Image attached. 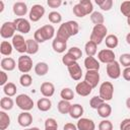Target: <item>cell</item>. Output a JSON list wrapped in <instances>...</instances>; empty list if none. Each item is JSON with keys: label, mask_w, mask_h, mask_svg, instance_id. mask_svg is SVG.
I'll list each match as a JSON object with an SVG mask.
<instances>
[{"label": "cell", "mask_w": 130, "mask_h": 130, "mask_svg": "<svg viewBox=\"0 0 130 130\" xmlns=\"http://www.w3.org/2000/svg\"><path fill=\"white\" fill-rule=\"evenodd\" d=\"M107 34H108V28H107V26L105 24L94 25L92 30H91V34H90V37H89V41L93 42L96 45H100L105 40V38L107 37Z\"/></svg>", "instance_id": "obj_1"}, {"label": "cell", "mask_w": 130, "mask_h": 130, "mask_svg": "<svg viewBox=\"0 0 130 130\" xmlns=\"http://www.w3.org/2000/svg\"><path fill=\"white\" fill-rule=\"evenodd\" d=\"M15 104L23 112H28V111H30L34 108V101H32V99L29 95L24 94V93L18 94L16 96Z\"/></svg>", "instance_id": "obj_2"}, {"label": "cell", "mask_w": 130, "mask_h": 130, "mask_svg": "<svg viewBox=\"0 0 130 130\" xmlns=\"http://www.w3.org/2000/svg\"><path fill=\"white\" fill-rule=\"evenodd\" d=\"M114 94V85L110 81H104L100 86V96L106 102L111 101Z\"/></svg>", "instance_id": "obj_3"}, {"label": "cell", "mask_w": 130, "mask_h": 130, "mask_svg": "<svg viewBox=\"0 0 130 130\" xmlns=\"http://www.w3.org/2000/svg\"><path fill=\"white\" fill-rule=\"evenodd\" d=\"M17 68L23 74L29 72L31 70V68H32V60H31V58L29 56H27V55H21L20 57H18Z\"/></svg>", "instance_id": "obj_4"}, {"label": "cell", "mask_w": 130, "mask_h": 130, "mask_svg": "<svg viewBox=\"0 0 130 130\" xmlns=\"http://www.w3.org/2000/svg\"><path fill=\"white\" fill-rule=\"evenodd\" d=\"M16 31L15 28V24L13 21H6L1 25L0 28V36L3 39H9V38H13L15 35L14 32Z\"/></svg>", "instance_id": "obj_5"}, {"label": "cell", "mask_w": 130, "mask_h": 130, "mask_svg": "<svg viewBox=\"0 0 130 130\" xmlns=\"http://www.w3.org/2000/svg\"><path fill=\"white\" fill-rule=\"evenodd\" d=\"M106 70H107V74L110 78L112 79H118L121 75V67H120V63L118 61H114L112 63L107 64L106 66Z\"/></svg>", "instance_id": "obj_6"}, {"label": "cell", "mask_w": 130, "mask_h": 130, "mask_svg": "<svg viewBox=\"0 0 130 130\" xmlns=\"http://www.w3.org/2000/svg\"><path fill=\"white\" fill-rule=\"evenodd\" d=\"M44 14H45V7L41 4H35L30 8L28 16L32 22H37L44 16Z\"/></svg>", "instance_id": "obj_7"}, {"label": "cell", "mask_w": 130, "mask_h": 130, "mask_svg": "<svg viewBox=\"0 0 130 130\" xmlns=\"http://www.w3.org/2000/svg\"><path fill=\"white\" fill-rule=\"evenodd\" d=\"M115 58H116V56H115L114 51L110 50V49H104L98 53V59L102 63H105V64H109V63L114 62Z\"/></svg>", "instance_id": "obj_8"}, {"label": "cell", "mask_w": 130, "mask_h": 130, "mask_svg": "<svg viewBox=\"0 0 130 130\" xmlns=\"http://www.w3.org/2000/svg\"><path fill=\"white\" fill-rule=\"evenodd\" d=\"M12 46L18 53H26V40L21 35H15L12 38Z\"/></svg>", "instance_id": "obj_9"}, {"label": "cell", "mask_w": 130, "mask_h": 130, "mask_svg": "<svg viewBox=\"0 0 130 130\" xmlns=\"http://www.w3.org/2000/svg\"><path fill=\"white\" fill-rule=\"evenodd\" d=\"M14 24H15V28L17 31L21 32V34H28L30 30V24L29 21L23 17H17L16 19L13 20Z\"/></svg>", "instance_id": "obj_10"}, {"label": "cell", "mask_w": 130, "mask_h": 130, "mask_svg": "<svg viewBox=\"0 0 130 130\" xmlns=\"http://www.w3.org/2000/svg\"><path fill=\"white\" fill-rule=\"evenodd\" d=\"M84 80L91 85L92 88L96 87L100 82V73L98 70H87L84 75Z\"/></svg>", "instance_id": "obj_11"}, {"label": "cell", "mask_w": 130, "mask_h": 130, "mask_svg": "<svg viewBox=\"0 0 130 130\" xmlns=\"http://www.w3.org/2000/svg\"><path fill=\"white\" fill-rule=\"evenodd\" d=\"M91 90H92L91 85H89L85 80L78 82L76 84V86H75V91L80 96H87V95H89L91 93Z\"/></svg>", "instance_id": "obj_12"}, {"label": "cell", "mask_w": 130, "mask_h": 130, "mask_svg": "<svg viewBox=\"0 0 130 130\" xmlns=\"http://www.w3.org/2000/svg\"><path fill=\"white\" fill-rule=\"evenodd\" d=\"M67 69H68V72H69L70 77L73 80H76V81L80 80V78L82 76V69H81L80 65L77 62H75V63L71 64L70 66H68Z\"/></svg>", "instance_id": "obj_13"}, {"label": "cell", "mask_w": 130, "mask_h": 130, "mask_svg": "<svg viewBox=\"0 0 130 130\" xmlns=\"http://www.w3.org/2000/svg\"><path fill=\"white\" fill-rule=\"evenodd\" d=\"M77 129L78 130H95V124L91 119L88 118H80L77 121Z\"/></svg>", "instance_id": "obj_14"}, {"label": "cell", "mask_w": 130, "mask_h": 130, "mask_svg": "<svg viewBox=\"0 0 130 130\" xmlns=\"http://www.w3.org/2000/svg\"><path fill=\"white\" fill-rule=\"evenodd\" d=\"M62 25L64 26V28L66 29L67 34H68L70 37L77 35L78 31H79V24H78V22H76L75 20H69V21L63 22Z\"/></svg>", "instance_id": "obj_15"}, {"label": "cell", "mask_w": 130, "mask_h": 130, "mask_svg": "<svg viewBox=\"0 0 130 130\" xmlns=\"http://www.w3.org/2000/svg\"><path fill=\"white\" fill-rule=\"evenodd\" d=\"M40 90H41V93L45 98H51L55 93V86H54V84L52 82L45 81V82H43L41 84Z\"/></svg>", "instance_id": "obj_16"}, {"label": "cell", "mask_w": 130, "mask_h": 130, "mask_svg": "<svg viewBox=\"0 0 130 130\" xmlns=\"http://www.w3.org/2000/svg\"><path fill=\"white\" fill-rule=\"evenodd\" d=\"M17 122L21 127H28L32 123V116L28 112H22L17 117Z\"/></svg>", "instance_id": "obj_17"}, {"label": "cell", "mask_w": 130, "mask_h": 130, "mask_svg": "<svg viewBox=\"0 0 130 130\" xmlns=\"http://www.w3.org/2000/svg\"><path fill=\"white\" fill-rule=\"evenodd\" d=\"M12 10L16 16H24L27 13V5L24 2L18 1V2H15L13 4Z\"/></svg>", "instance_id": "obj_18"}, {"label": "cell", "mask_w": 130, "mask_h": 130, "mask_svg": "<svg viewBox=\"0 0 130 130\" xmlns=\"http://www.w3.org/2000/svg\"><path fill=\"white\" fill-rule=\"evenodd\" d=\"M1 68L3 71H12L15 69L16 67V63H15V60L11 57H6V58H3L1 60Z\"/></svg>", "instance_id": "obj_19"}, {"label": "cell", "mask_w": 130, "mask_h": 130, "mask_svg": "<svg viewBox=\"0 0 130 130\" xmlns=\"http://www.w3.org/2000/svg\"><path fill=\"white\" fill-rule=\"evenodd\" d=\"M83 107L79 104H74V105H71V108H70V111H69V116L73 119H80L81 116L83 115Z\"/></svg>", "instance_id": "obj_20"}, {"label": "cell", "mask_w": 130, "mask_h": 130, "mask_svg": "<svg viewBox=\"0 0 130 130\" xmlns=\"http://www.w3.org/2000/svg\"><path fill=\"white\" fill-rule=\"evenodd\" d=\"M84 66L86 70H98L100 69V62L94 57H86L84 59Z\"/></svg>", "instance_id": "obj_21"}, {"label": "cell", "mask_w": 130, "mask_h": 130, "mask_svg": "<svg viewBox=\"0 0 130 130\" xmlns=\"http://www.w3.org/2000/svg\"><path fill=\"white\" fill-rule=\"evenodd\" d=\"M40 29H41V31H42V34H43V36H44V38H45L46 41L51 40V39L54 38L55 28H54L53 25H51V24H45L42 27H40Z\"/></svg>", "instance_id": "obj_22"}, {"label": "cell", "mask_w": 130, "mask_h": 130, "mask_svg": "<svg viewBox=\"0 0 130 130\" xmlns=\"http://www.w3.org/2000/svg\"><path fill=\"white\" fill-rule=\"evenodd\" d=\"M98 114H99V116L100 117H102V118H108V117H110L111 116V114H112V107L109 105V104H107L106 102L104 103V104H102L99 108H98Z\"/></svg>", "instance_id": "obj_23"}, {"label": "cell", "mask_w": 130, "mask_h": 130, "mask_svg": "<svg viewBox=\"0 0 130 130\" xmlns=\"http://www.w3.org/2000/svg\"><path fill=\"white\" fill-rule=\"evenodd\" d=\"M37 106H38V109L41 112H47V111L51 110V108H52V102L48 98H42V99H40L38 101Z\"/></svg>", "instance_id": "obj_24"}, {"label": "cell", "mask_w": 130, "mask_h": 130, "mask_svg": "<svg viewBox=\"0 0 130 130\" xmlns=\"http://www.w3.org/2000/svg\"><path fill=\"white\" fill-rule=\"evenodd\" d=\"M39 51V43L32 39L26 40V53L29 55H35Z\"/></svg>", "instance_id": "obj_25"}, {"label": "cell", "mask_w": 130, "mask_h": 130, "mask_svg": "<svg viewBox=\"0 0 130 130\" xmlns=\"http://www.w3.org/2000/svg\"><path fill=\"white\" fill-rule=\"evenodd\" d=\"M49 71V65L46 62H38L35 66V72L39 76H44Z\"/></svg>", "instance_id": "obj_26"}, {"label": "cell", "mask_w": 130, "mask_h": 130, "mask_svg": "<svg viewBox=\"0 0 130 130\" xmlns=\"http://www.w3.org/2000/svg\"><path fill=\"white\" fill-rule=\"evenodd\" d=\"M105 43H106V46L108 47V49L112 50L118 46L119 40H118V37L116 35H108L105 38Z\"/></svg>", "instance_id": "obj_27"}, {"label": "cell", "mask_w": 130, "mask_h": 130, "mask_svg": "<svg viewBox=\"0 0 130 130\" xmlns=\"http://www.w3.org/2000/svg\"><path fill=\"white\" fill-rule=\"evenodd\" d=\"M52 48L56 53H63L67 49V43L54 39V41L52 42Z\"/></svg>", "instance_id": "obj_28"}, {"label": "cell", "mask_w": 130, "mask_h": 130, "mask_svg": "<svg viewBox=\"0 0 130 130\" xmlns=\"http://www.w3.org/2000/svg\"><path fill=\"white\" fill-rule=\"evenodd\" d=\"M12 49H13V46L9 42H7V41H2L1 42V44H0V53L3 56H9V55H11Z\"/></svg>", "instance_id": "obj_29"}, {"label": "cell", "mask_w": 130, "mask_h": 130, "mask_svg": "<svg viewBox=\"0 0 130 130\" xmlns=\"http://www.w3.org/2000/svg\"><path fill=\"white\" fill-rule=\"evenodd\" d=\"M16 85L13 83V82H7L4 86H3V92L6 94V96H13L16 94Z\"/></svg>", "instance_id": "obj_30"}, {"label": "cell", "mask_w": 130, "mask_h": 130, "mask_svg": "<svg viewBox=\"0 0 130 130\" xmlns=\"http://www.w3.org/2000/svg\"><path fill=\"white\" fill-rule=\"evenodd\" d=\"M10 125V117L4 111H0V130H5Z\"/></svg>", "instance_id": "obj_31"}, {"label": "cell", "mask_w": 130, "mask_h": 130, "mask_svg": "<svg viewBox=\"0 0 130 130\" xmlns=\"http://www.w3.org/2000/svg\"><path fill=\"white\" fill-rule=\"evenodd\" d=\"M13 106H14V102H13V100H12L11 98H9V96H4V98H2L1 101H0V107H1V109L4 110V111H9V110H11V109L13 108Z\"/></svg>", "instance_id": "obj_32"}, {"label": "cell", "mask_w": 130, "mask_h": 130, "mask_svg": "<svg viewBox=\"0 0 130 130\" xmlns=\"http://www.w3.org/2000/svg\"><path fill=\"white\" fill-rule=\"evenodd\" d=\"M70 108H71V104L70 102L68 101H64V100H61L58 105H57V109L59 111V113L65 115V114H69V111H70Z\"/></svg>", "instance_id": "obj_33"}, {"label": "cell", "mask_w": 130, "mask_h": 130, "mask_svg": "<svg viewBox=\"0 0 130 130\" xmlns=\"http://www.w3.org/2000/svg\"><path fill=\"white\" fill-rule=\"evenodd\" d=\"M96 48H98L96 44H94L91 41H88L84 46V50H85L87 57H93L96 54Z\"/></svg>", "instance_id": "obj_34"}, {"label": "cell", "mask_w": 130, "mask_h": 130, "mask_svg": "<svg viewBox=\"0 0 130 130\" xmlns=\"http://www.w3.org/2000/svg\"><path fill=\"white\" fill-rule=\"evenodd\" d=\"M69 38H70V36L67 34L66 29H65V28H64V26L61 24V25L59 26L58 30H57V34H56L55 39H57V40H59V41H62V42L67 43V41L69 40Z\"/></svg>", "instance_id": "obj_35"}, {"label": "cell", "mask_w": 130, "mask_h": 130, "mask_svg": "<svg viewBox=\"0 0 130 130\" xmlns=\"http://www.w3.org/2000/svg\"><path fill=\"white\" fill-rule=\"evenodd\" d=\"M90 20L92 23H94V25H98V24H104V21H105V17L104 15L99 12V11H93L91 14H90Z\"/></svg>", "instance_id": "obj_36"}, {"label": "cell", "mask_w": 130, "mask_h": 130, "mask_svg": "<svg viewBox=\"0 0 130 130\" xmlns=\"http://www.w3.org/2000/svg\"><path fill=\"white\" fill-rule=\"evenodd\" d=\"M95 4L104 11H109L113 7V0H95Z\"/></svg>", "instance_id": "obj_37"}, {"label": "cell", "mask_w": 130, "mask_h": 130, "mask_svg": "<svg viewBox=\"0 0 130 130\" xmlns=\"http://www.w3.org/2000/svg\"><path fill=\"white\" fill-rule=\"evenodd\" d=\"M60 96L62 98V100L70 102L74 99V91L69 87H64L60 92Z\"/></svg>", "instance_id": "obj_38"}, {"label": "cell", "mask_w": 130, "mask_h": 130, "mask_svg": "<svg viewBox=\"0 0 130 130\" xmlns=\"http://www.w3.org/2000/svg\"><path fill=\"white\" fill-rule=\"evenodd\" d=\"M19 83H20V85L23 86V87H28V86H30L31 83H32V77H31L29 74L24 73V74H22V75L19 77Z\"/></svg>", "instance_id": "obj_39"}, {"label": "cell", "mask_w": 130, "mask_h": 130, "mask_svg": "<svg viewBox=\"0 0 130 130\" xmlns=\"http://www.w3.org/2000/svg\"><path fill=\"white\" fill-rule=\"evenodd\" d=\"M48 19L50 22L56 24V23H60L62 21V15L58 12V11H51L48 15Z\"/></svg>", "instance_id": "obj_40"}, {"label": "cell", "mask_w": 130, "mask_h": 130, "mask_svg": "<svg viewBox=\"0 0 130 130\" xmlns=\"http://www.w3.org/2000/svg\"><path fill=\"white\" fill-rule=\"evenodd\" d=\"M79 4L83 7L86 15L91 14L93 12V5H92V2L90 0H81V1H79Z\"/></svg>", "instance_id": "obj_41"}, {"label": "cell", "mask_w": 130, "mask_h": 130, "mask_svg": "<svg viewBox=\"0 0 130 130\" xmlns=\"http://www.w3.org/2000/svg\"><path fill=\"white\" fill-rule=\"evenodd\" d=\"M104 103H105V101H104L100 95H94L93 98L90 99V101H89V106H90V108H92V109H94V110H98V108H99L102 104H104Z\"/></svg>", "instance_id": "obj_42"}, {"label": "cell", "mask_w": 130, "mask_h": 130, "mask_svg": "<svg viewBox=\"0 0 130 130\" xmlns=\"http://www.w3.org/2000/svg\"><path fill=\"white\" fill-rule=\"evenodd\" d=\"M120 11L121 13L126 16V17H129L130 16V1L127 0V1H123L120 5Z\"/></svg>", "instance_id": "obj_43"}, {"label": "cell", "mask_w": 130, "mask_h": 130, "mask_svg": "<svg viewBox=\"0 0 130 130\" xmlns=\"http://www.w3.org/2000/svg\"><path fill=\"white\" fill-rule=\"evenodd\" d=\"M75 62H77V60L71 55V54H69L68 52L62 57V63L65 65V66H70L71 64H73V63H75Z\"/></svg>", "instance_id": "obj_44"}, {"label": "cell", "mask_w": 130, "mask_h": 130, "mask_svg": "<svg viewBox=\"0 0 130 130\" xmlns=\"http://www.w3.org/2000/svg\"><path fill=\"white\" fill-rule=\"evenodd\" d=\"M72 10H73V14H74L75 16H77V17H84V16L86 15V13H85L83 7H82L79 3L75 4V5L73 6V9H72Z\"/></svg>", "instance_id": "obj_45"}, {"label": "cell", "mask_w": 130, "mask_h": 130, "mask_svg": "<svg viewBox=\"0 0 130 130\" xmlns=\"http://www.w3.org/2000/svg\"><path fill=\"white\" fill-rule=\"evenodd\" d=\"M119 63L124 66L125 68L130 67V54L129 53H124L120 56L119 58Z\"/></svg>", "instance_id": "obj_46"}, {"label": "cell", "mask_w": 130, "mask_h": 130, "mask_svg": "<svg viewBox=\"0 0 130 130\" xmlns=\"http://www.w3.org/2000/svg\"><path fill=\"white\" fill-rule=\"evenodd\" d=\"M99 130H113V124L111 121L105 119L100 122L99 124Z\"/></svg>", "instance_id": "obj_47"}, {"label": "cell", "mask_w": 130, "mask_h": 130, "mask_svg": "<svg viewBox=\"0 0 130 130\" xmlns=\"http://www.w3.org/2000/svg\"><path fill=\"white\" fill-rule=\"evenodd\" d=\"M68 53L71 54L76 60L80 59L82 57V51L78 48V47H71L69 50H68Z\"/></svg>", "instance_id": "obj_48"}, {"label": "cell", "mask_w": 130, "mask_h": 130, "mask_svg": "<svg viewBox=\"0 0 130 130\" xmlns=\"http://www.w3.org/2000/svg\"><path fill=\"white\" fill-rule=\"evenodd\" d=\"M45 128H57L58 129V123L54 118H48L45 121Z\"/></svg>", "instance_id": "obj_49"}, {"label": "cell", "mask_w": 130, "mask_h": 130, "mask_svg": "<svg viewBox=\"0 0 130 130\" xmlns=\"http://www.w3.org/2000/svg\"><path fill=\"white\" fill-rule=\"evenodd\" d=\"M34 40L37 41L39 44L46 42V40H45V38H44V36H43V34H42V31H41L40 28H38V29L35 31V34H34Z\"/></svg>", "instance_id": "obj_50"}, {"label": "cell", "mask_w": 130, "mask_h": 130, "mask_svg": "<svg viewBox=\"0 0 130 130\" xmlns=\"http://www.w3.org/2000/svg\"><path fill=\"white\" fill-rule=\"evenodd\" d=\"M120 130H130V118L122 120L120 123Z\"/></svg>", "instance_id": "obj_51"}, {"label": "cell", "mask_w": 130, "mask_h": 130, "mask_svg": "<svg viewBox=\"0 0 130 130\" xmlns=\"http://www.w3.org/2000/svg\"><path fill=\"white\" fill-rule=\"evenodd\" d=\"M7 82H8V75H7V73L5 71L1 70L0 71V85L4 86Z\"/></svg>", "instance_id": "obj_52"}, {"label": "cell", "mask_w": 130, "mask_h": 130, "mask_svg": "<svg viewBox=\"0 0 130 130\" xmlns=\"http://www.w3.org/2000/svg\"><path fill=\"white\" fill-rule=\"evenodd\" d=\"M47 4L51 8H58L59 6H61L62 1L61 0H48L47 1Z\"/></svg>", "instance_id": "obj_53"}, {"label": "cell", "mask_w": 130, "mask_h": 130, "mask_svg": "<svg viewBox=\"0 0 130 130\" xmlns=\"http://www.w3.org/2000/svg\"><path fill=\"white\" fill-rule=\"evenodd\" d=\"M122 75H123V78L127 81H130V67H127L123 70L122 72Z\"/></svg>", "instance_id": "obj_54"}, {"label": "cell", "mask_w": 130, "mask_h": 130, "mask_svg": "<svg viewBox=\"0 0 130 130\" xmlns=\"http://www.w3.org/2000/svg\"><path fill=\"white\" fill-rule=\"evenodd\" d=\"M63 130H78L77 126L73 123H66L63 127Z\"/></svg>", "instance_id": "obj_55"}, {"label": "cell", "mask_w": 130, "mask_h": 130, "mask_svg": "<svg viewBox=\"0 0 130 130\" xmlns=\"http://www.w3.org/2000/svg\"><path fill=\"white\" fill-rule=\"evenodd\" d=\"M3 10H4V2L0 1V13L3 12Z\"/></svg>", "instance_id": "obj_56"}, {"label": "cell", "mask_w": 130, "mask_h": 130, "mask_svg": "<svg viewBox=\"0 0 130 130\" xmlns=\"http://www.w3.org/2000/svg\"><path fill=\"white\" fill-rule=\"evenodd\" d=\"M126 42H127L128 45H130V32H128L127 36H126Z\"/></svg>", "instance_id": "obj_57"}, {"label": "cell", "mask_w": 130, "mask_h": 130, "mask_svg": "<svg viewBox=\"0 0 130 130\" xmlns=\"http://www.w3.org/2000/svg\"><path fill=\"white\" fill-rule=\"evenodd\" d=\"M126 106H127V108L130 110V96L126 100Z\"/></svg>", "instance_id": "obj_58"}, {"label": "cell", "mask_w": 130, "mask_h": 130, "mask_svg": "<svg viewBox=\"0 0 130 130\" xmlns=\"http://www.w3.org/2000/svg\"><path fill=\"white\" fill-rule=\"evenodd\" d=\"M45 130H58L57 128H45Z\"/></svg>", "instance_id": "obj_59"}, {"label": "cell", "mask_w": 130, "mask_h": 130, "mask_svg": "<svg viewBox=\"0 0 130 130\" xmlns=\"http://www.w3.org/2000/svg\"><path fill=\"white\" fill-rule=\"evenodd\" d=\"M127 23H128V25L130 26V16H129V17H127Z\"/></svg>", "instance_id": "obj_60"}, {"label": "cell", "mask_w": 130, "mask_h": 130, "mask_svg": "<svg viewBox=\"0 0 130 130\" xmlns=\"http://www.w3.org/2000/svg\"><path fill=\"white\" fill-rule=\"evenodd\" d=\"M23 130H31V128H25V129H23Z\"/></svg>", "instance_id": "obj_61"}]
</instances>
